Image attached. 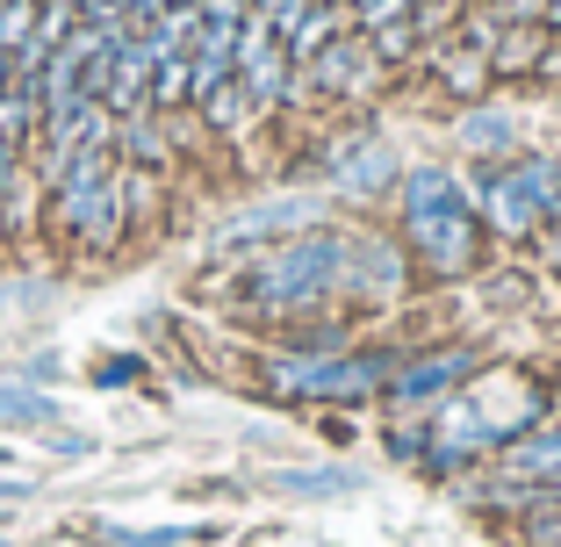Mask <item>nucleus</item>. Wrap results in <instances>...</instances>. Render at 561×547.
I'll list each match as a JSON object with an SVG mask.
<instances>
[{
    "mask_svg": "<svg viewBox=\"0 0 561 547\" xmlns=\"http://www.w3.org/2000/svg\"><path fill=\"white\" fill-rule=\"evenodd\" d=\"M540 418H554V389L540 375H504V367H482L468 389H454L446 403H432V447H425V476L432 482H461L468 468H490L496 454L512 447L518 432H533Z\"/></svg>",
    "mask_w": 561,
    "mask_h": 547,
    "instance_id": "obj_1",
    "label": "nucleus"
},
{
    "mask_svg": "<svg viewBox=\"0 0 561 547\" xmlns=\"http://www.w3.org/2000/svg\"><path fill=\"white\" fill-rule=\"evenodd\" d=\"M238 310L260 324H296V317H324L353 303V231L317 224L280 246H260L231 282Z\"/></svg>",
    "mask_w": 561,
    "mask_h": 547,
    "instance_id": "obj_2",
    "label": "nucleus"
},
{
    "mask_svg": "<svg viewBox=\"0 0 561 547\" xmlns=\"http://www.w3.org/2000/svg\"><path fill=\"white\" fill-rule=\"evenodd\" d=\"M397 238L411 252L417 274L432 282H468L490 260V231H482L476 202H468V173L454 167H403L397 181Z\"/></svg>",
    "mask_w": 561,
    "mask_h": 547,
    "instance_id": "obj_3",
    "label": "nucleus"
},
{
    "mask_svg": "<svg viewBox=\"0 0 561 547\" xmlns=\"http://www.w3.org/2000/svg\"><path fill=\"white\" fill-rule=\"evenodd\" d=\"M411 346H360L346 353H266V397L302 403V411H360L389 397V375Z\"/></svg>",
    "mask_w": 561,
    "mask_h": 547,
    "instance_id": "obj_4",
    "label": "nucleus"
},
{
    "mask_svg": "<svg viewBox=\"0 0 561 547\" xmlns=\"http://www.w3.org/2000/svg\"><path fill=\"white\" fill-rule=\"evenodd\" d=\"M468 202L496 246H533L547 216H561V159L554 151H518V159H476Z\"/></svg>",
    "mask_w": 561,
    "mask_h": 547,
    "instance_id": "obj_5",
    "label": "nucleus"
},
{
    "mask_svg": "<svg viewBox=\"0 0 561 547\" xmlns=\"http://www.w3.org/2000/svg\"><path fill=\"white\" fill-rule=\"evenodd\" d=\"M44 238L87 252V260H101V252H116L123 238H130L116 151H80V159L44 187Z\"/></svg>",
    "mask_w": 561,
    "mask_h": 547,
    "instance_id": "obj_6",
    "label": "nucleus"
},
{
    "mask_svg": "<svg viewBox=\"0 0 561 547\" xmlns=\"http://www.w3.org/2000/svg\"><path fill=\"white\" fill-rule=\"evenodd\" d=\"M310 167H317V181H324L339 202H381V195H397V181H403L397 145H389L375 123H353V130L324 137Z\"/></svg>",
    "mask_w": 561,
    "mask_h": 547,
    "instance_id": "obj_7",
    "label": "nucleus"
},
{
    "mask_svg": "<svg viewBox=\"0 0 561 547\" xmlns=\"http://www.w3.org/2000/svg\"><path fill=\"white\" fill-rule=\"evenodd\" d=\"M482 367H490V353L468 346V339L411 346V353H403V367L389 375V397H381V411H389V418H417V411H432V403H446L454 389H468Z\"/></svg>",
    "mask_w": 561,
    "mask_h": 547,
    "instance_id": "obj_8",
    "label": "nucleus"
},
{
    "mask_svg": "<svg viewBox=\"0 0 561 547\" xmlns=\"http://www.w3.org/2000/svg\"><path fill=\"white\" fill-rule=\"evenodd\" d=\"M302 80H310L317 101H346V109H367V101H381V87L397 80V72L375 58V44H367L360 30L331 36L324 50H317L310 66H302Z\"/></svg>",
    "mask_w": 561,
    "mask_h": 547,
    "instance_id": "obj_9",
    "label": "nucleus"
},
{
    "mask_svg": "<svg viewBox=\"0 0 561 547\" xmlns=\"http://www.w3.org/2000/svg\"><path fill=\"white\" fill-rule=\"evenodd\" d=\"M317 224H324V195H274V202H252L231 224H216V246L260 252V246H280V238H296V231H317Z\"/></svg>",
    "mask_w": 561,
    "mask_h": 547,
    "instance_id": "obj_10",
    "label": "nucleus"
},
{
    "mask_svg": "<svg viewBox=\"0 0 561 547\" xmlns=\"http://www.w3.org/2000/svg\"><path fill=\"white\" fill-rule=\"evenodd\" d=\"M417 282L397 231H353V303H403Z\"/></svg>",
    "mask_w": 561,
    "mask_h": 547,
    "instance_id": "obj_11",
    "label": "nucleus"
},
{
    "mask_svg": "<svg viewBox=\"0 0 561 547\" xmlns=\"http://www.w3.org/2000/svg\"><path fill=\"white\" fill-rule=\"evenodd\" d=\"M490 482L496 490H554L561 482V411L540 418L533 432H518L512 447L490 461Z\"/></svg>",
    "mask_w": 561,
    "mask_h": 547,
    "instance_id": "obj_12",
    "label": "nucleus"
},
{
    "mask_svg": "<svg viewBox=\"0 0 561 547\" xmlns=\"http://www.w3.org/2000/svg\"><path fill=\"white\" fill-rule=\"evenodd\" d=\"M417 66H425V80L439 87L446 101H461V109H476V101H490V87H496L490 58H482V50H468L461 36H432V44L417 50Z\"/></svg>",
    "mask_w": 561,
    "mask_h": 547,
    "instance_id": "obj_13",
    "label": "nucleus"
},
{
    "mask_svg": "<svg viewBox=\"0 0 561 547\" xmlns=\"http://www.w3.org/2000/svg\"><path fill=\"white\" fill-rule=\"evenodd\" d=\"M173 116L159 109H137V116H116V167H145V173H173Z\"/></svg>",
    "mask_w": 561,
    "mask_h": 547,
    "instance_id": "obj_14",
    "label": "nucleus"
},
{
    "mask_svg": "<svg viewBox=\"0 0 561 547\" xmlns=\"http://www.w3.org/2000/svg\"><path fill=\"white\" fill-rule=\"evenodd\" d=\"M454 145H461L468 159H518V151H526V130H518V116L476 101V109L454 116Z\"/></svg>",
    "mask_w": 561,
    "mask_h": 547,
    "instance_id": "obj_15",
    "label": "nucleus"
},
{
    "mask_svg": "<svg viewBox=\"0 0 561 547\" xmlns=\"http://www.w3.org/2000/svg\"><path fill=\"white\" fill-rule=\"evenodd\" d=\"M187 116H195L202 123V130H209V137H224V145H238V137H252V130H260V109H252V94H245V87H238V80H224V87H216V94H202L195 101V109H187Z\"/></svg>",
    "mask_w": 561,
    "mask_h": 547,
    "instance_id": "obj_16",
    "label": "nucleus"
},
{
    "mask_svg": "<svg viewBox=\"0 0 561 547\" xmlns=\"http://www.w3.org/2000/svg\"><path fill=\"white\" fill-rule=\"evenodd\" d=\"M547 36H554V30H540V22H512V30L496 36V50H490V72H496V80H533Z\"/></svg>",
    "mask_w": 561,
    "mask_h": 547,
    "instance_id": "obj_17",
    "label": "nucleus"
},
{
    "mask_svg": "<svg viewBox=\"0 0 561 547\" xmlns=\"http://www.w3.org/2000/svg\"><path fill=\"white\" fill-rule=\"evenodd\" d=\"M0 137L30 159L36 137H44V94H36V80H15L8 94H0Z\"/></svg>",
    "mask_w": 561,
    "mask_h": 547,
    "instance_id": "obj_18",
    "label": "nucleus"
},
{
    "mask_svg": "<svg viewBox=\"0 0 561 547\" xmlns=\"http://www.w3.org/2000/svg\"><path fill=\"white\" fill-rule=\"evenodd\" d=\"M346 30H353V8H331V0H317V8H310V15H302L288 36H280V44H288V58H296V66H310L317 50H324L331 36H346Z\"/></svg>",
    "mask_w": 561,
    "mask_h": 547,
    "instance_id": "obj_19",
    "label": "nucleus"
},
{
    "mask_svg": "<svg viewBox=\"0 0 561 547\" xmlns=\"http://www.w3.org/2000/svg\"><path fill=\"white\" fill-rule=\"evenodd\" d=\"M0 231L8 238H36L44 231V181H36V167L15 173V187H8V202H0Z\"/></svg>",
    "mask_w": 561,
    "mask_h": 547,
    "instance_id": "obj_20",
    "label": "nucleus"
},
{
    "mask_svg": "<svg viewBox=\"0 0 561 547\" xmlns=\"http://www.w3.org/2000/svg\"><path fill=\"white\" fill-rule=\"evenodd\" d=\"M367 44H375V58L389 72H403V66H417V50H425V30H417V15H403V22H375V30H360Z\"/></svg>",
    "mask_w": 561,
    "mask_h": 547,
    "instance_id": "obj_21",
    "label": "nucleus"
},
{
    "mask_svg": "<svg viewBox=\"0 0 561 547\" xmlns=\"http://www.w3.org/2000/svg\"><path fill=\"white\" fill-rule=\"evenodd\" d=\"M0 425H58V403L44 397V389H30V381H0Z\"/></svg>",
    "mask_w": 561,
    "mask_h": 547,
    "instance_id": "obj_22",
    "label": "nucleus"
},
{
    "mask_svg": "<svg viewBox=\"0 0 561 547\" xmlns=\"http://www.w3.org/2000/svg\"><path fill=\"white\" fill-rule=\"evenodd\" d=\"M151 109L159 116H187V50H165L151 66Z\"/></svg>",
    "mask_w": 561,
    "mask_h": 547,
    "instance_id": "obj_23",
    "label": "nucleus"
},
{
    "mask_svg": "<svg viewBox=\"0 0 561 547\" xmlns=\"http://www.w3.org/2000/svg\"><path fill=\"white\" fill-rule=\"evenodd\" d=\"M381 447H389V461H403V468H425V447H432V425H425V411H417V418H397V425L381 432Z\"/></svg>",
    "mask_w": 561,
    "mask_h": 547,
    "instance_id": "obj_24",
    "label": "nucleus"
},
{
    "mask_svg": "<svg viewBox=\"0 0 561 547\" xmlns=\"http://www.w3.org/2000/svg\"><path fill=\"white\" fill-rule=\"evenodd\" d=\"M353 468H310V476H274V490H288V498H339V490H353Z\"/></svg>",
    "mask_w": 561,
    "mask_h": 547,
    "instance_id": "obj_25",
    "label": "nucleus"
},
{
    "mask_svg": "<svg viewBox=\"0 0 561 547\" xmlns=\"http://www.w3.org/2000/svg\"><path fill=\"white\" fill-rule=\"evenodd\" d=\"M80 22H87L80 0H36V36H44V44H66Z\"/></svg>",
    "mask_w": 561,
    "mask_h": 547,
    "instance_id": "obj_26",
    "label": "nucleus"
},
{
    "mask_svg": "<svg viewBox=\"0 0 561 547\" xmlns=\"http://www.w3.org/2000/svg\"><path fill=\"white\" fill-rule=\"evenodd\" d=\"M30 30H36V0H8V8H0V50L15 58V50L30 44Z\"/></svg>",
    "mask_w": 561,
    "mask_h": 547,
    "instance_id": "obj_27",
    "label": "nucleus"
},
{
    "mask_svg": "<svg viewBox=\"0 0 561 547\" xmlns=\"http://www.w3.org/2000/svg\"><path fill=\"white\" fill-rule=\"evenodd\" d=\"M165 8H173V0H116V22H130V30H137V36H145V30H151V22H159V15H165Z\"/></svg>",
    "mask_w": 561,
    "mask_h": 547,
    "instance_id": "obj_28",
    "label": "nucleus"
},
{
    "mask_svg": "<svg viewBox=\"0 0 561 547\" xmlns=\"http://www.w3.org/2000/svg\"><path fill=\"white\" fill-rule=\"evenodd\" d=\"M533 252H540V266H547V274L561 282V216H547V224H540V238H533Z\"/></svg>",
    "mask_w": 561,
    "mask_h": 547,
    "instance_id": "obj_29",
    "label": "nucleus"
},
{
    "mask_svg": "<svg viewBox=\"0 0 561 547\" xmlns=\"http://www.w3.org/2000/svg\"><path fill=\"white\" fill-rule=\"evenodd\" d=\"M490 8L504 22H540V30H547V0H490Z\"/></svg>",
    "mask_w": 561,
    "mask_h": 547,
    "instance_id": "obj_30",
    "label": "nucleus"
},
{
    "mask_svg": "<svg viewBox=\"0 0 561 547\" xmlns=\"http://www.w3.org/2000/svg\"><path fill=\"white\" fill-rule=\"evenodd\" d=\"M22 167H30V159H22V151L0 137V202H8V187H15V173H22Z\"/></svg>",
    "mask_w": 561,
    "mask_h": 547,
    "instance_id": "obj_31",
    "label": "nucleus"
},
{
    "mask_svg": "<svg viewBox=\"0 0 561 547\" xmlns=\"http://www.w3.org/2000/svg\"><path fill=\"white\" fill-rule=\"evenodd\" d=\"M44 440H50V454H66V461H80V454L94 447V440H80V432H44Z\"/></svg>",
    "mask_w": 561,
    "mask_h": 547,
    "instance_id": "obj_32",
    "label": "nucleus"
},
{
    "mask_svg": "<svg viewBox=\"0 0 561 547\" xmlns=\"http://www.w3.org/2000/svg\"><path fill=\"white\" fill-rule=\"evenodd\" d=\"M137 375V361H101L94 367V381H101V389H108V381H116V389H123V381H130Z\"/></svg>",
    "mask_w": 561,
    "mask_h": 547,
    "instance_id": "obj_33",
    "label": "nucleus"
},
{
    "mask_svg": "<svg viewBox=\"0 0 561 547\" xmlns=\"http://www.w3.org/2000/svg\"><path fill=\"white\" fill-rule=\"evenodd\" d=\"M30 498V482H15V476H0V504H22Z\"/></svg>",
    "mask_w": 561,
    "mask_h": 547,
    "instance_id": "obj_34",
    "label": "nucleus"
},
{
    "mask_svg": "<svg viewBox=\"0 0 561 547\" xmlns=\"http://www.w3.org/2000/svg\"><path fill=\"white\" fill-rule=\"evenodd\" d=\"M173 8H195V0H173Z\"/></svg>",
    "mask_w": 561,
    "mask_h": 547,
    "instance_id": "obj_35",
    "label": "nucleus"
},
{
    "mask_svg": "<svg viewBox=\"0 0 561 547\" xmlns=\"http://www.w3.org/2000/svg\"><path fill=\"white\" fill-rule=\"evenodd\" d=\"M331 8H353V0H331Z\"/></svg>",
    "mask_w": 561,
    "mask_h": 547,
    "instance_id": "obj_36",
    "label": "nucleus"
},
{
    "mask_svg": "<svg viewBox=\"0 0 561 547\" xmlns=\"http://www.w3.org/2000/svg\"><path fill=\"white\" fill-rule=\"evenodd\" d=\"M353 8H360V0H353Z\"/></svg>",
    "mask_w": 561,
    "mask_h": 547,
    "instance_id": "obj_37",
    "label": "nucleus"
},
{
    "mask_svg": "<svg viewBox=\"0 0 561 547\" xmlns=\"http://www.w3.org/2000/svg\"><path fill=\"white\" fill-rule=\"evenodd\" d=\"M0 8H8V0H0Z\"/></svg>",
    "mask_w": 561,
    "mask_h": 547,
    "instance_id": "obj_38",
    "label": "nucleus"
}]
</instances>
